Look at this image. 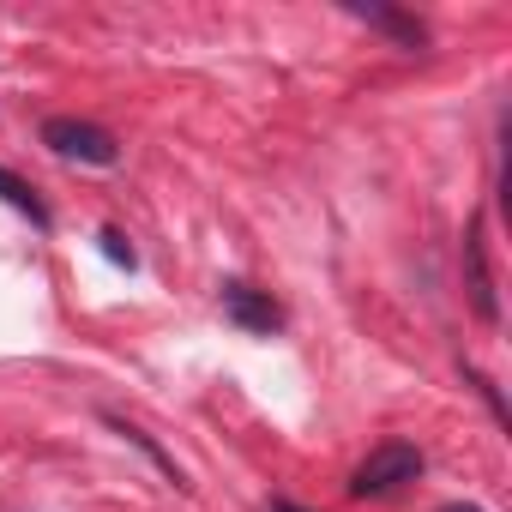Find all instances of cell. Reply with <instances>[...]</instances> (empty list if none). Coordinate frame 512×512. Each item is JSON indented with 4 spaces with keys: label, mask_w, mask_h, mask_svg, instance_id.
<instances>
[{
    "label": "cell",
    "mask_w": 512,
    "mask_h": 512,
    "mask_svg": "<svg viewBox=\"0 0 512 512\" xmlns=\"http://www.w3.org/2000/svg\"><path fill=\"white\" fill-rule=\"evenodd\" d=\"M416 476H422V452L404 446V440H386V446H374V452L350 470V494H356V500H380V494H392V488H404V482H416Z\"/></svg>",
    "instance_id": "cell-1"
},
{
    "label": "cell",
    "mask_w": 512,
    "mask_h": 512,
    "mask_svg": "<svg viewBox=\"0 0 512 512\" xmlns=\"http://www.w3.org/2000/svg\"><path fill=\"white\" fill-rule=\"evenodd\" d=\"M43 145L55 157H73V163H91V169H109L121 157L115 133H103L97 121H79V115H49L43 121Z\"/></svg>",
    "instance_id": "cell-2"
},
{
    "label": "cell",
    "mask_w": 512,
    "mask_h": 512,
    "mask_svg": "<svg viewBox=\"0 0 512 512\" xmlns=\"http://www.w3.org/2000/svg\"><path fill=\"white\" fill-rule=\"evenodd\" d=\"M464 296H470V308H476V320H482V326H494V320H500L494 272H488V241H482V217H470V229H464Z\"/></svg>",
    "instance_id": "cell-3"
},
{
    "label": "cell",
    "mask_w": 512,
    "mask_h": 512,
    "mask_svg": "<svg viewBox=\"0 0 512 512\" xmlns=\"http://www.w3.org/2000/svg\"><path fill=\"white\" fill-rule=\"evenodd\" d=\"M217 302H223V314L241 326V332H260V338H272L278 326H284V308L266 296V290H253V284H241V278H229L223 290H217Z\"/></svg>",
    "instance_id": "cell-4"
},
{
    "label": "cell",
    "mask_w": 512,
    "mask_h": 512,
    "mask_svg": "<svg viewBox=\"0 0 512 512\" xmlns=\"http://www.w3.org/2000/svg\"><path fill=\"white\" fill-rule=\"evenodd\" d=\"M362 25H374V31H386L398 49H428V25L422 19H410V13H392V7H350Z\"/></svg>",
    "instance_id": "cell-5"
},
{
    "label": "cell",
    "mask_w": 512,
    "mask_h": 512,
    "mask_svg": "<svg viewBox=\"0 0 512 512\" xmlns=\"http://www.w3.org/2000/svg\"><path fill=\"white\" fill-rule=\"evenodd\" d=\"M115 434H121L127 446H139V452H145V458H151V464H157V470L175 482V488H187V470H181V464H175V458H169V452H163V446L145 434V428H133V422H115Z\"/></svg>",
    "instance_id": "cell-6"
},
{
    "label": "cell",
    "mask_w": 512,
    "mask_h": 512,
    "mask_svg": "<svg viewBox=\"0 0 512 512\" xmlns=\"http://www.w3.org/2000/svg\"><path fill=\"white\" fill-rule=\"evenodd\" d=\"M0 199H7L19 217H31L37 229H49V205H43V199H37V193H31V187L13 175V169H0Z\"/></svg>",
    "instance_id": "cell-7"
},
{
    "label": "cell",
    "mask_w": 512,
    "mask_h": 512,
    "mask_svg": "<svg viewBox=\"0 0 512 512\" xmlns=\"http://www.w3.org/2000/svg\"><path fill=\"white\" fill-rule=\"evenodd\" d=\"M97 241H103V253H109V260H115V266H127V272H133V266H139V253H133V247H127V235H121V229H103V235H97Z\"/></svg>",
    "instance_id": "cell-8"
},
{
    "label": "cell",
    "mask_w": 512,
    "mask_h": 512,
    "mask_svg": "<svg viewBox=\"0 0 512 512\" xmlns=\"http://www.w3.org/2000/svg\"><path fill=\"white\" fill-rule=\"evenodd\" d=\"M440 512H482V506H470V500H452V506H440Z\"/></svg>",
    "instance_id": "cell-9"
},
{
    "label": "cell",
    "mask_w": 512,
    "mask_h": 512,
    "mask_svg": "<svg viewBox=\"0 0 512 512\" xmlns=\"http://www.w3.org/2000/svg\"><path fill=\"white\" fill-rule=\"evenodd\" d=\"M272 512H296V506H272Z\"/></svg>",
    "instance_id": "cell-10"
}]
</instances>
